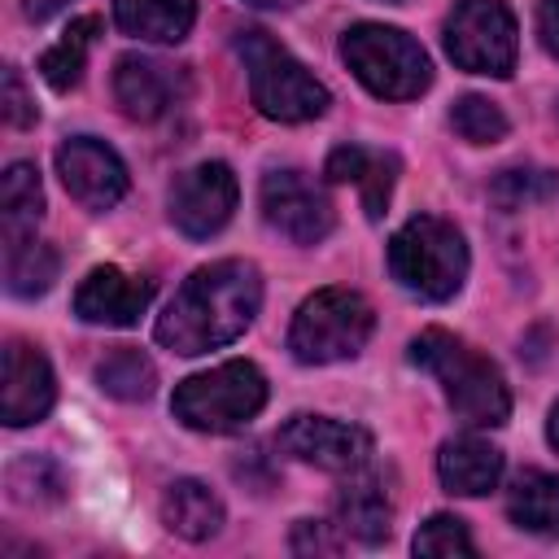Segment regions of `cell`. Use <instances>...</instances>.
I'll use <instances>...</instances> for the list:
<instances>
[{
  "instance_id": "6da1fadb",
  "label": "cell",
  "mask_w": 559,
  "mask_h": 559,
  "mask_svg": "<svg viewBox=\"0 0 559 559\" xmlns=\"http://www.w3.org/2000/svg\"><path fill=\"white\" fill-rule=\"evenodd\" d=\"M258 306H262V275L253 262L245 258L210 262L179 284L166 314L157 319V341L183 358L223 349L236 336H245V328L258 319Z\"/></svg>"
},
{
  "instance_id": "7a4b0ae2",
  "label": "cell",
  "mask_w": 559,
  "mask_h": 559,
  "mask_svg": "<svg viewBox=\"0 0 559 559\" xmlns=\"http://www.w3.org/2000/svg\"><path fill=\"white\" fill-rule=\"evenodd\" d=\"M411 362L441 384L454 419H463L467 428H498L511 419V389L502 371L445 328H424L411 341Z\"/></svg>"
},
{
  "instance_id": "3957f363",
  "label": "cell",
  "mask_w": 559,
  "mask_h": 559,
  "mask_svg": "<svg viewBox=\"0 0 559 559\" xmlns=\"http://www.w3.org/2000/svg\"><path fill=\"white\" fill-rule=\"evenodd\" d=\"M389 275L424 301H450L467 280L463 231L437 214L406 218L389 240Z\"/></svg>"
},
{
  "instance_id": "277c9868",
  "label": "cell",
  "mask_w": 559,
  "mask_h": 559,
  "mask_svg": "<svg viewBox=\"0 0 559 559\" xmlns=\"http://www.w3.org/2000/svg\"><path fill=\"white\" fill-rule=\"evenodd\" d=\"M341 61L371 96L384 100H411L432 83V61L419 48V39L384 22H354L341 35Z\"/></svg>"
},
{
  "instance_id": "5b68a950",
  "label": "cell",
  "mask_w": 559,
  "mask_h": 559,
  "mask_svg": "<svg viewBox=\"0 0 559 559\" xmlns=\"http://www.w3.org/2000/svg\"><path fill=\"white\" fill-rule=\"evenodd\" d=\"M236 52L249 74V96L258 114L275 122H310L328 109V87L266 31H240Z\"/></svg>"
},
{
  "instance_id": "8992f818",
  "label": "cell",
  "mask_w": 559,
  "mask_h": 559,
  "mask_svg": "<svg viewBox=\"0 0 559 559\" xmlns=\"http://www.w3.org/2000/svg\"><path fill=\"white\" fill-rule=\"evenodd\" d=\"M262 406H266V376L245 358L179 380L170 397L175 419L192 432H240L249 419H258Z\"/></svg>"
},
{
  "instance_id": "52a82bcc",
  "label": "cell",
  "mask_w": 559,
  "mask_h": 559,
  "mask_svg": "<svg viewBox=\"0 0 559 559\" xmlns=\"http://www.w3.org/2000/svg\"><path fill=\"white\" fill-rule=\"evenodd\" d=\"M371 328H376V314L362 293L319 288L297 306L288 323V354L306 367L341 362V358H354L371 341Z\"/></svg>"
},
{
  "instance_id": "ba28073f",
  "label": "cell",
  "mask_w": 559,
  "mask_h": 559,
  "mask_svg": "<svg viewBox=\"0 0 559 559\" xmlns=\"http://www.w3.org/2000/svg\"><path fill=\"white\" fill-rule=\"evenodd\" d=\"M445 52L467 74L507 79L520 52L515 13L507 0H459L445 17Z\"/></svg>"
},
{
  "instance_id": "9c48e42d",
  "label": "cell",
  "mask_w": 559,
  "mask_h": 559,
  "mask_svg": "<svg viewBox=\"0 0 559 559\" xmlns=\"http://www.w3.org/2000/svg\"><path fill=\"white\" fill-rule=\"evenodd\" d=\"M258 201H262L266 227L280 231L284 240H293V245H319L332 231V223H336V210L323 197V188L306 170H297V166L266 170Z\"/></svg>"
},
{
  "instance_id": "30bf717a",
  "label": "cell",
  "mask_w": 559,
  "mask_h": 559,
  "mask_svg": "<svg viewBox=\"0 0 559 559\" xmlns=\"http://www.w3.org/2000/svg\"><path fill=\"white\" fill-rule=\"evenodd\" d=\"M236 197H240V188H236L231 166L227 162H201V166L175 175L170 197H166L170 223L183 236L205 240V236H214V231L227 227V218L236 210Z\"/></svg>"
},
{
  "instance_id": "8fae6325",
  "label": "cell",
  "mask_w": 559,
  "mask_h": 559,
  "mask_svg": "<svg viewBox=\"0 0 559 559\" xmlns=\"http://www.w3.org/2000/svg\"><path fill=\"white\" fill-rule=\"evenodd\" d=\"M275 441L284 454L314 463L323 472H341V476L367 467V459H371V432L358 424L328 419V415H293Z\"/></svg>"
},
{
  "instance_id": "7c38bea8",
  "label": "cell",
  "mask_w": 559,
  "mask_h": 559,
  "mask_svg": "<svg viewBox=\"0 0 559 559\" xmlns=\"http://www.w3.org/2000/svg\"><path fill=\"white\" fill-rule=\"evenodd\" d=\"M57 175L83 210H114L127 197L122 157L105 140H92V135H74L57 148Z\"/></svg>"
},
{
  "instance_id": "4fadbf2b",
  "label": "cell",
  "mask_w": 559,
  "mask_h": 559,
  "mask_svg": "<svg viewBox=\"0 0 559 559\" xmlns=\"http://www.w3.org/2000/svg\"><path fill=\"white\" fill-rule=\"evenodd\" d=\"M153 301V280L127 275L122 266H92L74 288V314L96 328H131Z\"/></svg>"
},
{
  "instance_id": "5bb4252c",
  "label": "cell",
  "mask_w": 559,
  "mask_h": 559,
  "mask_svg": "<svg viewBox=\"0 0 559 559\" xmlns=\"http://www.w3.org/2000/svg\"><path fill=\"white\" fill-rule=\"evenodd\" d=\"M57 402V380L48 358L26 341H4V389H0V419L9 428H26L44 419Z\"/></svg>"
},
{
  "instance_id": "9a60e30c",
  "label": "cell",
  "mask_w": 559,
  "mask_h": 559,
  "mask_svg": "<svg viewBox=\"0 0 559 559\" xmlns=\"http://www.w3.org/2000/svg\"><path fill=\"white\" fill-rule=\"evenodd\" d=\"M179 96V74L153 57H140V52H127L118 57L114 66V100L127 118L135 122H153L162 118Z\"/></svg>"
},
{
  "instance_id": "2e32d148",
  "label": "cell",
  "mask_w": 559,
  "mask_h": 559,
  "mask_svg": "<svg viewBox=\"0 0 559 559\" xmlns=\"http://www.w3.org/2000/svg\"><path fill=\"white\" fill-rule=\"evenodd\" d=\"M323 175L332 183H358L367 218H380L384 205H389L393 179H397V157L380 153V148H362V144H341V148L328 153Z\"/></svg>"
},
{
  "instance_id": "e0dca14e",
  "label": "cell",
  "mask_w": 559,
  "mask_h": 559,
  "mask_svg": "<svg viewBox=\"0 0 559 559\" xmlns=\"http://www.w3.org/2000/svg\"><path fill=\"white\" fill-rule=\"evenodd\" d=\"M336 528L345 537H358L362 546H380L393 528V502L380 489V480L358 467L349 472V480L336 489Z\"/></svg>"
},
{
  "instance_id": "ac0fdd59",
  "label": "cell",
  "mask_w": 559,
  "mask_h": 559,
  "mask_svg": "<svg viewBox=\"0 0 559 559\" xmlns=\"http://www.w3.org/2000/svg\"><path fill=\"white\" fill-rule=\"evenodd\" d=\"M437 476L450 493H463V498H476V493H489L498 480H502V450L480 441V437H450L441 450H437Z\"/></svg>"
},
{
  "instance_id": "d6986e66",
  "label": "cell",
  "mask_w": 559,
  "mask_h": 559,
  "mask_svg": "<svg viewBox=\"0 0 559 559\" xmlns=\"http://www.w3.org/2000/svg\"><path fill=\"white\" fill-rule=\"evenodd\" d=\"M114 22L148 44H179L197 22V0H114Z\"/></svg>"
},
{
  "instance_id": "ffe728a7",
  "label": "cell",
  "mask_w": 559,
  "mask_h": 559,
  "mask_svg": "<svg viewBox=\"0 0 559 559\" xmlns=\"http://www.w3.org/2000/svg\"><path fill=\"white\" fill-rule=\"evenodd\" d=\"M162 524L188 542H205L223 528V498L205 480H175L162 498Z\"/></svg>"
},
{
  "instance_id": "44dd1931",
  "label": "cell",
  "mask_w": 559,
  "mask_h": 559,
  "mask_svg": "<svg viewBox=\"0 0 559 559\" xmlns=\"http://www.w3.org/2000/svg\"><path fill=\"white\" fill-rule=\"evenodd\" d=\"M507 515L537 537H559V476L528 467L507 489Z\"/></svg>"
},
{
  "instance_id": "7402d4cb",
  "label": "cell",
  "mask_w": 559,
  "mask_h": 559,
  "mask_svg": "<svg viewBox=\"0 0 559 559\" xmlns=\"http://www.w3.org/2000/svg\"><path fill=\"white\" fill-rule=\"evenodd\" d=\"M39 218H44V183H39V170L31 162H13L4 170V179H0V231H4V245L31 240Z\"/></svg>"
},
{
  "instance_id": "603a6c76",
  "label": "cell",
  "mask_w": 559,
  "mask_h": 559,
  "mask_svg": "<svg viewBox=\"0 0 559 559\" xmlns=\"http://www.w3.org/2000/svg\"><path fill=\"white\" fill-rule=\"evenodd\" d=\"M96 31H100V17L83 13V17H74L70 31L39 57V74H44V83H48L52 92H70V87H79L83 66H87V48L96 44Z\"/></svg>"
},
{
  "instance_id": "cb8c5ba5",
  "label": "cell",
  "mask_w": 559,
  "mask_h": 559,
  "mask_svg": "<svg viewBox=\"0 0 559 559\" xmlns=\"http://www.w3.org/2000/svg\"><path fill=\"white\" fill-rule=\"evenodd\" d=\"M96 384H100V393H109L118 402H144L157 384V367L144 349L118 345L96 362Z\"/></svg>"
},
{
  "instance_id": "d4e9b609",
  "label": "cell",
  "mask_w": 559,
  "mask_h": 559,
  "mask_svg": "<svg viewBox=\"0 0 559 559\" xmlns=\"http://www.w3.org/2000/svg\"><path fill=\"white\" fill-rule=\"evenodd\" d=\"M57 280V249L31 240L4 245V288L13 297H44Z\"/></svg>"
},
{
  "instance_id": "484cf974",
  "label": "cell",
  "mask_w": 559,
  "mask_h": 559,
  "mask_svg": "<svg viewBox=\"0 0 559 559\" xmlns=\"http://www.w3.org/2000/svg\"><path fill=\"white\" fill-rule=\"evenodd\" d=\"M555 197H559V170H546V166H507L489 183V201L507 214L555 201Z\"/></svg>"
},
{
  "instance_id": "4316f807",
  "label": "cell",
  "mask_w": 559,
  "mask_h": 559,
  "mask_svg": "<svg viewBox=\"0 0 559 559\" xmlns=\"http://www.w3.org/2000/svg\"><path fill=\"white\" fill-rule=\"evenodd\" d=\"M450 127L467 140V144H498L502 135H507V114L489 100V96H476V92H467V96H459L454 100V109H450Z\"/></svg>"
},
{
  "instance_id": "83f0119b",
  "label": "cell",
  "mask_w": 559,
  "mask_h": 559,
  "mask_svg": "<svg viewBox=\"0 0 559 559\" xmlns=\"http://www.w3.org/2000/svg\"><path fill=\"white\" fill-rule=\"evenodd\" d=\"M415 555H428V559H472L476 546H472V533L459 515H432L419 524L415 533Z\"/></svg>"
},
{
  "instance_id": "f1b7e54d",
  "label": "cell",
  "mask_w": 559,
  "mask_h": 559,
  "mask_svg": "<svg viewBox=\"0 0 559 559\" xmlns=\"http://www.w3.org/2000/svg\"><path fill=\"white\" fill-rule=\"evenodd\" d=\"M288 546H293V555H336L341 550V537L323 520H297Z\"/></svg>"
},
{
  "instance_id": "f546056e",
  "label": "cell",
  "mask_w": 559,
  "mask_h": 559,
  "mask_svg": "<svg viewBox=\"0 0 559 559\" xmlns=\"http://www.w3.org/2000/svg\"><path fill=\"white\" fill-rule=\"evenodd\" d=\"M0 105H4V122L9 127H35V100L26 96L17 66H4V96H0Z\"/></svg>"
},
{
  "instance_id": "4dcf8cb0",
  "label": "cell",
  "mask_w": 559,
  "mask_h": 559,
  "mask_svg": "<svg viewBox=\"0 0 559 559\" xmlns=\"http://www.w3.org/2000/svg\"><path fill=\"white\" fill-rule=\"evenodd\" d=\"M537 35H542L546 52L559 57V0H542V9H537Z\"/></svg>"
},
{
  "instance_id": "1f68e13d",
  "label": "cell",
  "mask_w": 559,
  "mask_h": 559,
  "mask_svg": "<svg viewBox=\"0 0 559 559\" xmlns=\"http://www.w3.org/2000/svg\"><path fill=\"white\" fill-rule=\"evenodd\" d=\"M70 0H22V13L31 17V22H48L52 13H61Z\"/></svg>"
},
{
  "instance_id": "d6a6232c",
  "label": "cell",
  "mask_w": 559,
  "mask_h": 559,
  "mask_svg": "<svg viewBox=\"0 0 559 559\" xmlns=\"http://www.w3.org/2000/svg\"><path fill=\"white\" fill-rule=\"evenodd\" d=\"M546 437H550V445L559 450V402L550 406V419H546Z\"/></svg>"
},
{
  "instance_id": "836d02e7",
  "label": "cell",
  "mask_w": 559,
  "mask_h": 559,
  "mask_svg": "<svg viewBox=\"0 0 559 559\" xmlns=\"http://www.w3.org/2000/svg\"><path fill=\"white\" fill-rule=\"evenodd\" d=\"M245 4H253V9H293L301 0H245Z\"/></svg>"
},
{
  "instance_id": "e575fe53",
  "label": "cell",
  "mask_w": 559,
  "mask_h": 559,
  "mask_svg": "<svg viewBox=\"0 0 559 559\" xmlns=\"http://www.w3.org/2000/svg\"><path fill=\"white\" fill-rule=\"evenodd\" d=\"M384 4H397V0H384Z\"/></svg>"
}]
</instances>
